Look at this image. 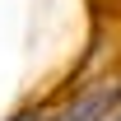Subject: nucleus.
Listing matches in <instances>:
<instances>
[{
  "label": "nucleus",
  "mask_w": 121,
  "mask_h": 121,
  "mask_svg": "<svg viewBox=\"0 0 121 121\" xmlns=\"http://www.w3.org/2000/svg\"><path fill=\"white\" fill-rule=\"evenodd\" d=\"M14 121H37V117H33V112H23V117H14Z\"/></svg>",
  "instance_id": "nucleus-1"
}]
</instances>
